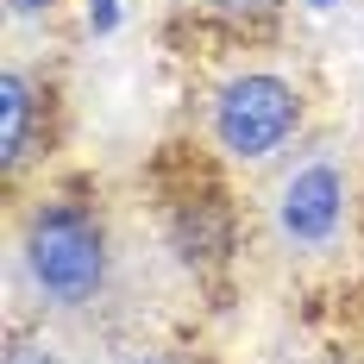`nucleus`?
Segmentation results:
<instances>
[{
  "mask_svg": "<svg viewBox=\"0 0 364 364\" xmlns=\"http://www.w3.org/2000/svg\"><path fill=\"white\" fill-rule=\"evenodd\" d=\"M26 270L32 289L57 308H82L107 283V232L82 201H44L26 226Z\"/></svg>",
  "mask_w": 364,
  "mask_h": 364,
  "instance_id": "obj_1",
  "label": "nucleus"
},
{
  "mask_svg": "<svg viewBox=\"0 0 364 364\" xmlns=\"http://www.w3.org/2000/svg\"><path fill=\"white\" fill-rule=\"evenodd\" d=\"M295 119H301V101L277 75H239L214 101V132L232 157H270L295 132Z\"/></svg>",
  "mask_w": 364,
  "mask_h": 364,
  "instance_id": "obj_2",
  "label": "nucleus"
},
{
  "mask_svg": "<svg viewBox=\"0 0 364 364\" xmlns=\"http://www.w3.org/2000/svg\"><path fill=\"white\" fill-rule=\"evenodd\" d=\"M339 208H346V188H339V170L333 164H308L301 176L283 188V232L295 245H321L333 226H339Z\"/></svg>",
  "mask_w": 364,
  "mask_h": 364,
  "instance_id": "obj_3",
  "label": "nucleus"
},
{
  "mask_svg": "<svg viewBox=\"0 0 364 364\" xmlns=\"http://www.w3.org/2000/svg\"><path fill=\"white\" fill-rule=\"evenodd\" d=\"M32 119H38L32 75L6 70V82H0V157H6V170L26 164V151H32Z\"/></svg>",
  "mask_w": 364,
  "mask_h": 364,
  "instance_id": "obj_4",
  "label": "nucleus"
},
{
  "mask_svg": "<svg viewBox=\"0 0 364 364\" xmlns=\"http://www.w3.org/2000/svg\"><path fill=\"white\" fill-rule=\"evenodd\" d=\"M6 364H57V358H50V346H13Z\"/></svg>",
  "mask_w": 364,
  "mask_h": 364,
  "instance_id": "obj_5",
  "label": "nucleus"
},
{
  "mask_svg": "<svg viewBox=\"0 0 364 364\" xmlns=\"http://www.w3.org/2000/svg\"><path fill=\"white\" fill-rule=\"evenodd\" d=\"M126 364H195V358H182V352H139V358H126Z\"/></svg>",
  "mask_w": 364,
  "mask_h": 364,
  "instance_id": "obj_6",
  "label": "nucleus"
},
{
  "mask_svg": "<svg viewBox=\"0 0 364 364\" xmlns=\"http://www.w3.org/2000/svg\"><path fill=\"white\" fill-rule=\"evenodd\" d=\"M57 0H13V13H50Z\"/></svg>",
  "mask_w": 364,
  "mask_h": 364,
  "instance_id": "obj_7",
  "label": "nucleus"
},
{
  "mask_svg": "<svg viewBox=\"0 0 364 364\" xmlns=\"http://www.w3.org/2000/svg\"><path fill=\"white\" fill-rule=\"evenodd\" d=\"M314 6H327V0H314Z\"/></svg>",
  "mask_w": 364,
  "mask_h": 364,
  "instance_id": "obj_8",
  "label": "nucleus"
}]
</instances>
